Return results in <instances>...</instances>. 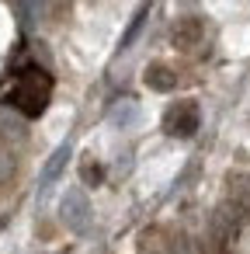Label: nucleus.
Wrapping results in <instances>:
<instances>
[{
	"label": "nucleus",
	"mask_w": 250,
	"mask_h": 254,
	"mask_svg": "<svg viewBox=\"0 0 250 254\" xmlns=\"http://www.w3.org/2000/svg\"><path fill=\"white\" fill-rule=\"evenodd\" d=\"M49 98H52V77H49L42 66H35V63L14 70V73L7 77L4 91H0V101L11 105V108L21 112V115H28V119L42 115L46 105H49Z\"/></svg>",
	"instance_id": "1"
},
{
	"label": "nucleus",
	"mask_w": 250,
	"mask_h": 254,
	"mask_svg": "<svg viewBox=\"0 0 250 254\" xmlns=\"http://www.w3.org/2000/svg\"><path fill=\"white\" fill-rule=\"evenodd\" d=\"M198 129V108L195 105H177L170 115H167V132L174 136H191Z\"/></svg>",
	"instance_id": "2"
},
{
	"label": "nucleus",
	"mask_w": 250,
	"mask_h": 254,
	"mask_svg": "<svg viewBox=\"0 0 250 254\" xmlns=\"http://www.w3.org/2000/svg\"><path fill=\"white\" fill-rule=\"evenodd\" d=\"M146 80H150V84H153V87H156V91H167V87H170V84H174V77H170V73H167V70H163V66H153V70H150V77H146Z\"/></svg>",
	"instance_id": "3"
},
{
	"label": "nucleus",
	"mask_w": 250,
	"mask_h": 254,
	"mask_svg": "<svg viewBox=\"0 0 250 254\" xmlns=\"http://www.w3.org/2000/svg\"><path fill=\"white\" fill-rule=\"evenodd\" d=\"M66 157H70V146H63V150H59V153L52 157V164L46 167V181H52V178L59 174V167H63V160H66Z\"/></svg>",
	"instance_id": "4"
},
{
	"label": "nucleus",
	"mask_w": 250,
	"mask_h": 254,
	"mask_svg": "<svg viewBox=\"0 0 250 254\" xmlns=\"http://www.w3.org/2000/svg\"><path fill=\"white\" fill-rule=\"evenodd\" d=\"M7 174H11V157L0 150V178H7Z\"/></svg>",
	"instance_id": "5"
}]
</instances>
